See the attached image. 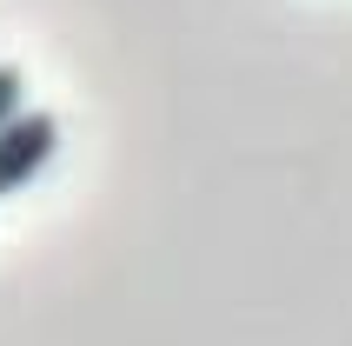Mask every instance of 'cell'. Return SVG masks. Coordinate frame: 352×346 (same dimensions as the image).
I'll return each instance as SVG.
<instances>
[{"label": "cell", "mask_w": 352, "mask_h": 346, "mask_svg": "<svg viewBox=\"0 0 352 346\" xmlns=\"http://www.w3.org/2000/svg\"><path fill=\"white\" fill-rule=\"evenodd\" d=\"M60 154V120L47 107H20L7 127H0V200L20 193L34 173H47V160Z\"/></svg>", "instance_id": "cell-1"}, {"label": "cell", "mask_w": 352, "mask_h": 346, "mask_svg": "<svg viewBox=\"0 0 352 346\" xmlns=\"http://www.w3.org/2000/svg\"><path fill=\"white\" fill-rule=\"evenodd\" d=\"M20 107H27V74L0 60V127H7V120H14Z\"/></svg>", "instance_id": "cell-2"}]
</instances>
